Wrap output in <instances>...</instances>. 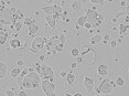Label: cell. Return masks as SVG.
<instances>
[{"label": "cell", "instance_id": "obj_1", "mask_svg": "<svg viewBox=\"0 0 129 96\" xmlns=\"http://www.w3.org/2000/svg\"><path fill=\"white\" fill-rule=\"evenodd\" d=\"M85 16H86V18H87V21H89L92 23L93 28H98L103 23V21H104V16L98 13L95 8L87 9L86 12H85Z\"/></svg>", "mask_w": 129, "mask_h": 96}, {"label": "cell", "instance_id": "obj_2", "mask_svg": "<svg viewBox=\"0 0 129 96\" xmlns=\"http://www.w3.org/2000/svg\"><path fill=\"white\" fill-rule=\"evenodd\" d=\"M36 71L42 78H46V80L54 82V71L50 65H46V64L41 65L40 63H36Z\"/></svg>", "mask_w": 129, "mask_h": 96}, {"label": "cell", "instance_id": "obj_3", "mask_svg": "<svg viewBox=\"0 0 129 96\" xmlns=\"http://www.w3.org/2000/svg\"><path fill=\"white\" fill-rule=\"evenodd\" d=\"M41 88H42L43 93L46 96H54L55 95V84L54 82L46 78H43V81L41 82Z\"/></svg>", "mask_w": 129, "mask_h": 96}, {"label": "cell", "instance_id": "obj_4", "mask_svg": "<svg viewBox=\"0 0 129 96\" xmlns=\"http://www.w3.org/2000/svg\"><path fill=\"white\" fill-rule=\"evenodd\" d=\"M117 84L116 82L114 83L113 81H110L109 78H105V80H103V82L101 83V85L98 86L99 91H101L102 94H109V93L113 92L114 88H116Z\"/></svg>", "mask_w": 129, "mask_h": 96}, {"label": "cell", "instance_id": "obj_5", "mask_svg": "<svg viewBox=\"0 0 129 96\" xmlns=\"http://www.w3.org/2000/svg\"><path fill=\"white\" fill-rule=\"evenodd\" d=\"M48 41V39H45V38H42V37H39V38H36V39L32 41V44H31V48L36 49L38 51H41L43 48H44L45 43Z\"/></svg>", "mask_w": 129, "mask_h": 96}, {"label": "cell", "instance_id": "obj_6", "mask_svg": "<svg viewBox=\"0 0 129 96\" xmlns=\"http://www.w3.org/2000/svg\"><path fill=\"white\" fill-rule=\"evenodd\" d=\"M83 84L86 88V91L90 93L94 89V80L93 77L90 76H84V80H83Z\"/></svg>", "mask_w": 129, "mask_h": 96}, {"label": "cell", "instance_id": "obj_7", "mask_svg": "<svg viewBox=\"0 0 129 96\" xmlns=\"http://www.w3.org/2000/svg\"><path fill=\"white\" fill-rule=\"evenodd\" d=\"M45 21H46V24H48L50 28H52V29H54L55 25H56V19H55L52 14H46L45 16Z\"/></svg>", "mask_w": 129, "mask_h": 96}, {"label": "cell", "instance_id": "obj_8", "mask_svg": "<svg viewBox=\"0 0 129 96\" xmlns=\"http://www.w3.org/2000/svg\"><path fill=\"white\" fill-rule=\"evenodd\" d=\"M21 88H25V89H31V88H33L32 87V82H31V80L29 78L27 75L24 76V78H23V81H22V84H21Z\"/></svg>", "mask_w": 129, "mask_h": 96}, {"label": "cell", "instance_id": "obj_9", "mask_svg": "<svg viewBox=\"0 0 129 96\" xmlns=\"http://www.w3.org/2000/svg\"><path fill=\"white\" fill-rule=\"evenodd\" d=\"M97 73L101 75V76H106L108 74V66L106 64H101L97 68Z\"/></svg>", "mask_w": 129, "mask_h": 96}, {"label": "cell", "instance_id": "obj_10", "mask_svg": "<svg viewBox=\"0 0 129 96\" xmlns=\"http://www.w3.org/2000/svg\"><path fill=\"white\" fill-rule=\"evenodd\" d=\"M28 30H29V34H30L31 37H34V34L38 33V31H39V25L36 24V22H34L33 24L28 27Z\"/></svg>", "mask_w": 129, "mask_h": 96}, {"label": "cell", "instance_id": "obj_11", "mask_svg": "<svg viewBox=\"0 0 129 96\" xmlns=\"http://www.w3.org/2000/svg\"><path fill=\"white\" fill-rule=\"evenodd\" d=\"M29 69L28 68H25V69H23L22 71H21V73H20V75L18 76V84L20 86H21V84H22V81H23V78H24L25 75H28L29 74Z\"/></svg>", "mask_w": 129, "mask_h": 96}, {"label": "cell", "instance_id": "obj_12", "mask_svg": "<svg viewBox=\"0 0 129 96\" xmlns=\"http://www.w3.org/2000/svg\"><path fill=\"white\" fill-rule=\"evenodd\" d=\"M71 7H72V9L74 10L75 12H80V11L82 10V4H81V1H78V0L73 1L72 5H71Z\"/></svg>", "mask_w": 129, "mask_h": 96}, {"label": "cell", "instance_id": "obj_13", "mask_svg": "<svg viewBox=\"0 0 129 96\" xmlns=\"http://www.w3.org/2000/svg\"><path fill=\"white\" fill-rule=\"evenodd\" d=\"M21 66H18L17 65V68H13L12 70H11V72H10V75H11V77H13V78H16V77H18L20 73H21Z\"/></svg>", "mask_w": 129, "mask_h": 96}, {"label": "cell", "instance_id": "obj_14", "mask_svg": "<svg viewBox=\"0 0 129 96\" xmlns=\"http://www.w3.org/2000/svg\"><path fill=\"white\" fill-rule=\"evenodd\" d=\"M9 43H10V46H11L12 49H14V50H17V49H20V48H21V41H20V40H18V39H12Z\"/></svg>", "mask_w": 129, "mask_h": 96}, {"label": "cell", "instance_id": "obj_15", "mask_svg": "<svg viewBox=\"0 0 129 96\" xmlns=\"http://www.w3.org/2000/svg\"><path fill=\"white\" fill-rule=\"evenodd\" d=\"M42 11L45 12L46 14H54L55 13V9H54V5L53 6H46V7L42 8Z\"/></svg>", "mask_w": 129, "mask_h": 96}, {"label": "cell", "instance_id": "obj_16", "mask_svg": "<svg viewBox=\"0 0 129 96\" xmlns=\"http://www.w3.org/2000/svg\"><path fill=\"white\" fill-rule=\"evenodd\" d=\"M7 65H6V63L1 62L0 63V78H4L6 76V73H7Z\"/></svg>", "mask_w": 129, "mask_h": 96}, {"label": "cell", "instance_id": "obj_17", "mask_svg": "<svg viewBox=\"0 0 129 96\" xmlns=\"http://www.w3.org/2000/svg\"><path fill=\"white\" fill-rule=\"evenodd\" d=\"M103 40V37L101 36V34H96V36H94L92 39H90V44L92 45H95V44H97V43H99Z\"/></svg>", "mask_w": 129, "mask_h": 96}, {"label": "cell", "instance_id": "obj_18", "mask_svg": "<svg viewBox=\"0 0 129 96\" xmlns=\"http://www.w3.org/2000/svg\"><path fill=\"white\" fill-rule=\"evenodd\" d=\"M66 82H67L69 85H73V84H74V82H75V75L73 74L72 72H70V73L66 75Z\"/></svg>", "mask_w": 129, "mask_h": 96}, {"label": "cell", "instance_id": "obj_19", "mask_svg": "<svg viewBox=\"0 0 129 96\" xmlns=\"http://www.w3.org/2000/svg\"><path fill=\"white\" fill-rule=\"evenodd\" d=\"M118 29H119V33H120V34H125L126 32H127V30L129 29V24H125V23H120L119 27H118Z\"/></svg>", "mask_w": 129, "mask_h": 96}, {"label": "cell", "instance_id": "obj_20", "mask_svg": "<svg viewBox=\"0 0 129 96\" xmlns=\"http://www.w3.org/2000/svg\"><path fill=\"white\" fill-rule=\"evenodd\" d=\"M87 22V18H86V16H81V17H78V19H77V24L80 25V27H84V24Z\"/></svg>", "mask_w": 129, "mask_h": 96}, {"label": "cell", "instance_id": "obj_21", "mask_svg": "<svg viewBox=\"0 0 129 96\" xmlns=\"http://www.w3.org/2000/svg\"><path fill=\"white\" fill-rule=\"evenodd\" d=\"M14 19H16V21H19V20H24V14L22 13L21 10H17V12L14 13Z\"/></svg>", "mask_w": 129, "mask_h": 96}, {"label": "cell", "instance_id": "obj_22", "mask_svg": "<svg viewBox=\"0 0 129 96\" xmlns=\"http://www.w3.org/2000/svg\"><path fill=\"white\" fill-rule=\"evenodd\" d=\"M23 23H24L25 27H30L31 24L34 23V21H33L32 18H30V17H27V18H24V20H23Z\"/></svg>", "mask_w": 129, "mask_h": 96}, {"label": "cell", "instance_id": "obj_23", "mask_svg": "<svg viewBox=\"0 0 129 96\" xmlns=\"http://www.w3.org/2000/svg\"><path fill=\"white\" fill-rule=\"evenodd\" d=\"M23 25H24V23L21 22V21L19 20V21H17L16 23H14V29H16L17 32H19V31H21V29H22Z\"/></svg>", "mask_w": 129, "mask_h": 96}, {"label": "cell", "instance_id": "obj_24", "mask_svg": "<svg viewBox=\"0 0 129 96\" xmlns=\"http://www.w3.org/2000/svg\"><path fill=\"white\" fill-rule=\"evenodd\" d=\"M80 54H81V51L78 50L77 48H73L72 50H71V55H72L73 57H77Z\"/></svg>", "mask_w": 129, "mask_h": 96}, {"label": "cell", "instance_id": "obj_25", "mask_svg": "<svg viewBox=\"0 0 129 96\" xmlns=\"http://www.w3.org/2000/svg\"><path fill=\"white\" fill-rule=\"evenodd\" d=\"M116 84H117V86H120V87H122L125 85V81H124V78H122L121 76H118L116 78Z\"/></svg>", "mask_w": 129, "mask_h": 96}, {"label": "cell", "instance_id": "obj_26", "mask_svg": "<svg viewBox=\"0 0 129 96\" xmlns=\"http://www.w3.org/2000/svg\"><path fill=\"white\" fill-rule=\"evenodd\" d=\"M55 50H56L57 52H63V50H64V43H58V44L55 46Z\"/></svg>", "mask_w": 129, "mask_h": 96}, {"label": "cell", "instance_id": "obj_27", "mask_svg": "<svg viewBox=\"0 0 129 96\" xmlns=\"http://www.w3.org/2000/svg\"><path fill=\"white\" fill-rule=\"evenodd\" d=\"M54 9H55V12L56 13H62L63 12V9L60 5H54Z\"/></svg>", "mask_w": 129, "mask_h": 96}, {"label": "cell", "instance_id": "obj_28", "mask_svg": "<svg viewBox=\"0 0 129 96\" xmlns=\"http://www.w3.org/2000/svg\"><path fill=\"white\" fill-rule=\"evenodd\" d=\"M103 40H104V41H103V43H104V44H107L108 41L110 40V36H109V34H106V36L103 38Z\"/></svg>", "mask_w": 129, "mask_h": 96}, {"label": "cell", "instance_id": "obj_29", "mask_svg": "<svg viewBox=\"0 0 129 96\" xmlns=\"http://www.w3.org/2000/svg\"><path fill=\"white\" fill-rule=\"evenodd\" d=\"M90 2H92L93 5H101V4H103V2L105 1V0H89Z\"/></svg>", "mask_w": 129, "mask_h": 96}, {"label": "cell", "instance_id": "obj_30", "mask_svg": "<svg viewBox=\"0 0 129 96\" xmlns=\"http://www.w3.org/2000/svg\"><path fill=\"white\" fill-rule=\"evenodd\" d=\"M65 41H66V37H65V34H60V42H61V43H64V44H65Z\"/></svg>", "mask_w": 129, "mask_h": 96}, {"label": "cell", "instance_id": "obj_31", "mask_svg": "<svg viewBox=\"0 0 129 96\" xmlns=\"http://www.w3.org/2000/svg\"><path fill=\"white\" fill-rule=\"evenodd\" d=\"M124 12H118V13H117L116 14V17H115V18H113V22H116L117 21V19H118L119 18V17H121V16H124Z\"/></svg>", "mask_w": 129, "mask_h": 96}, {"label": "cell", "instance_id": "obj_32", "mask_svg": "<svg viewBox=\"0 0 129 96\" xmlns=\"http://www.w3.org/2000/svg\"><path fill=\"white\" fill-rule=\"evenodd\" d=\"M6 95H7V96H14V95H18V94H16L13 91H10V89H8V91L6 92Z\"/></svg>", "mask_w": 129, "mask_h": 96}, {"label": "cell", "instance_id": "obj_33", "mask_svg": "<svg viewBox=\"0 0 129 96\" xmlns=\"http://www.w3.org/2000/svg\"><path fill=\"white\" fill-rule=\"evenodd\" d=\"M84 28H85V29H92L93 25H92V23H90L89 21H87V22L84 24Z\"/></svg>", "mask_w": 129, "mask_h": 96}, {"label": "cell", "instance_id": "obj_34", "mask_svg": "<svg viewBox=\"0 0 129 96\" xmlns=\"http://www.w3.org/2000/svg\"><path fill=\"white\" fill-rule=\"evenodd\" d=\"M110 46L113 49H115L117 46V41H115V40H114V41H110Z\"/></svg>", "mask_w": 129, "mask_h": 96}, {"label": "cell", "instance_id": "obj_35", "mask_svg": "<svg viewBox=\"0 0 129 96\" xmlns=\"http://www.w3.org/2000/svg\"><path fill=\"white\" fill-rule=\"evenodd\" d=\"M17 65L18 66H23L24 65V62H23L22 60H19V61H17Z\"/></svg>", "mask_w": 129, "mask_h": 96}, {"label": "cell", "instance_id": "obj_36", "mask_svg": "<svg viewBox=\"0 0 129 96\" xmlns=\"http://www.w3.org/2000/svg\"><path fill=\"white\" fill-rule=\"evenodd\" d=\"M29 52H30V53H39V51L38 50H36V49H33V48H31V49H29Z\"/></svg>", "mask_w": 129, "mask_h": 96}, {"label": "cell", "instance_id": "obj_37", "mask_svg": "<svg viewBox=\"0 0 129 96\" xmlns=\"http://www.w3.org/2000/svg\"><path fill=\"white\" fill-rule=\"evenodd\" d=\"M66 75H67V73H66L65 71H62V72L60 73V76H61V77H66Z\"/></svg>", "mask_w": 129, "mask_h": 96}, {"label": "cell", "instance_id": "obj_38", "mask_svg": "<svg viewBox=\"0 0 129 96\" xmlns=\"http://www.w3.org/2000/svg\"><path fill=\"white\" fill-rule=\"evenodd\" d=\"M18 95H19V96H27L28 94H25V92H23V91H20V92L18 93Z\"/></svg>", "mask_w": 129, "mask_h": 96}, {"label": "cell", "instance_id": "obj_39", "mask_svg": "<svg viewBox=\"0 0 129 96\" xmlns=\"http://www.w3.org/2000/svg\"><path fill=\"white\" fill-rule=\"evenodd\" d=\"M76 66H77V63H75V62L71 64V68L72 69H76Z\"/></svg>", "mask_w": 129, "mask_h": 96}, {"label": "cell", "instance_id": "obj_40", "mask_svg": "<svg viewBox=\"0 0 129 96\" xmlns=\"http://www.w3.org/2000/svg\"><path fill=\"white\" fill-rule=\"evenodd\" d=\"M120 6H121V7H122V6H126V7H127V0H126V1H121V2H120Z\"/></svg>", "mask_w": 129, "mask_h": 96}, {"label": "cell", "instance_id": "obj_41", "mask_svg": "<svg viewBox=\"0 0 129 96\" xmlns=\"http://www.w3.org/2000/svg\"><path fill=\"white\" fill-rule=\"evenodd\" d=\"M126 14L129 16V5H127V7H126Z\"/></svg>", "mask_w": 129, "mask_h": 96}, {"label": "cell", "instance_id": "obj_42", "mask_svg": "<svg viewBox=\"0 0 129 96\" xmlns=\"http://www.w3.org/2000/svg\"><path fill=\"white\" fill-rule=\"evenodd\" d=\"M44 57H45L44 55H40V56H39V60H40V61H44Z\"/></svg>", "mask_w": 129, "mask_h": 96}, {"label": "cell", "instance_id": "obj_43", "mask_svg": "<svg viewBox=\"0 0 129 96\" xmlns=\"http://www.w3.org/2000/svg\"><path fill=\"white\" fill-rule=\"evenodd\" d=\"M0 6H6V1H5V0H0Z\"/></svg>", "mask_w": 129, "mask_h": 96}, {"label": "cell", "instance_id": "obj_44", "mask_svg": "<svg viewBox=\"0 0 129 96\" xmlns=\"http://www.w3.org/2000/svg\"><path fill=\"white\" fill-rule=\"evenodd\" d=\"M77 62H80V63H82L83 62V59H82L81 56H77Z\"/></svg>", "mask_w": 129, "mask_h": 96}, {"label": "cell", "instance_id": "obj_45", "mask_svg": "<svg viewBox=\"0 0 129 96\" xmlns=\"http://www.w3.org/2000/svg\"><path fill=\"white\" fill-rule=\"evenodd\" d=\"M44 2H46V4H52L53 2V0H43Z\"/></svg>", "mask_w": 129, "mask_h": 96}, {"label": "cell", "instance_id": "obj_46", "mask_svg": "<svg viewBox=\"0 0 129 96\" xmlns=\"http://www.w3.org/2000/svg\"><path fill=\"white\" fill-rule=\"evenodd\" d=\"M74 96H83V94H82V93H75Z\"/></svg>", "mask_w": 129, "mask_h": 96}, {"label": "cell", "instance_id": "obj_47", "mask_svg": "<svg viewBox=\"0 0 129 96\" xmlns=\"http://www.w3.org/2000/svg\"><path fill=\"white\" fill-rule=\"evenodd\" d=\"M127 5H129V0H127Z\"/></svg>", "mask_w": 129, "mask_h": 96}]
</instances>
